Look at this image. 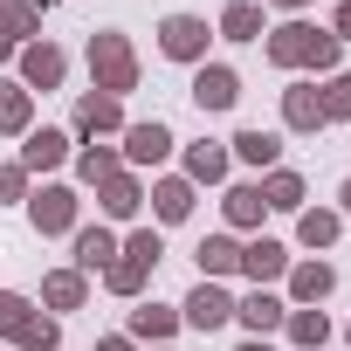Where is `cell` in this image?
<instances>
[{
    "mask_svg": "<svg viewBox=\"0 0 351 351\" xmlns=\"http://www.w3.org/2000/svg\"><path fill=\"white\" fill-rule=\"evenodd\" d=\"M296 234H303L310 248H330V241H337V214H303V221H296Z\"/></svg>",
    "mask_w": 351,
    "mask_h": 351,
    "instance_id": "f546056e",
    "label": "cell"
},
{
    "mask_svg": "<svg viewBox=\"0 0 351 351\" xmlns=\"http://www.w3.org/2000/svg\"><path fill=\"white\" fill-rule=\"evenodd\" d=\"M0 131H28V90L0 83Z\"/></svg>",
    "mask_w": 351,
    "mask_h": 351,
    "instance_id": "83f0119b",
    "label": "cell"
},
{
    "mask_svg": "<svg viewBox=\"0 0 351 351\" xmlns=\"http://www.w3.org/2000/svg\"><path fill=\"white\" fill-rule=\"evenodd\" d=\"M8 56H14V42H8V35H0V62H8Z\"/></svg>",
    "mask_w": 351,
    "mask_h": 351,
    "instance_id": "f35d334b",
    "label": "cell"
},
{
    "mask_svg": "<svg viewBox=\"0 0 351 351\" xmlns=\"http://www.w3.org/2000/svg\"><path fill=\"white\" fill-rule=\"evenodd\" d=\"M221 35H228V42H262V8H248V0H228Z\"/></svg>",
    "mask_w": 351,
    "mask_h": 351,
    "instance_id": "2e32d148",
    "label": "cell"
},
{
    "mask_svg": "<svg viewBox=\"0 0 351 351\" xmlns=\"http://www.w3.org/2000/svg\"><path fill=\"white\" fill-rule=\"evenodd\" d=\"M172 324H180V317H172V310H158V303L131 310V330H138V337H172Z\"/></svg>",
    "mask_w": 351,
    "mask_h": 351,
    "instance_id": "f1b7e54d",
    "label": "cell"
},
{
    "mask_svg": "<svg viewBox=\"0 0 351 351\" xmlns=\"http://www.w3.org/2000/svg\"><path fill=\"white\" fill-rule=\"evenodd\" d=\"M124 117H117V97H83L76 104V131H117Z\"/></svg>",
    "mask_w": 351,
    "mask_h": 351,
    "instance_id": "ac0fdd59",
    "label": "cell"
},
{
    "mask_svg": "<svg viewBox=\"0 0 351 351\" xmlns=\"http://www.w3.org/2000/svg\"><path fill=\"white\" fill-rule=\"evenodd\" d=\"M207 35H214V28H207L200 14H172V21L158 28V49H165L172 62H200V56H207Z\"/></svg>",
    "mask_w": 351,
    "mask_h": 351,
    "instance_id": "3957f363",
    "label": "cell"
},
{
    "mask_svg": "<svg viewBox=\"0 0 351 351\" xmlns=\"http://www.w3.org/2000/svg\"><path fill=\"white\" fill-rule=\"evenodd\" d=\"M351 35V0H344V8H337V42Z\"/></svg>",
    "mask_w": 351,
    "mask_h": 351,
    "instance_id": "8d00e7d4",
    "label": "cell"
},
{
    "mask_svg": "<svg viewBox=\"0 0 351 351\" xmlns=\"http://www.w3.org/2000/svg\"><path fill=\"white\" fill-rule=\"evenodd\" d=\"M344 214H351V180H344Z\"/></svg>",
    "mask_w": 351,
    "mask_h": 351,
    "instance_id": "60d3db41",
    "label": "cell"
},
{
    "mask_svg": "<svg viewBox=\"0 0 351 351\" xmlns=\"http://www.w3.org/2000/svg\"><path fill=\"white\" fill-rule=\"evenodd\" d=\"M228 269H241V241H234V234L200 241V276H228Z\"/></svg>",
    "mask_w": 351,
    "mask_h": 351,
    "instance_id": "e0dca14e",
    "label": "cell"
},
{
    "mask_svg": "<svg viewBox=\"0 0 351 351\" xmlns=\"http://www.w3.org/2000/svg\"><path fill=\"white\" fill-rule=\"evenodd\" d=\"M124 255H138V262H158V255H165V248H158V234H152V228H145V234H131V248H124Z\"/></svg>",
    "mask_w": 351,
    "mask_h": 351,
    "instance_id": "e575fe53",
    "label": "cell"
},
{
    "mask_svg": "<svg viewBox=\"0 0 351 351\" xmlns=\"http://www.w3.org/2000/svg\"><path fill=\"white\" fill-rule=\"evenodd\" d=\"M282 117H289V131H317V124H324V97H317V83L282 90Z\"/></svg>",
    "mask_w": 351,
    "mask_h": 351,
    "instance_id": "30bf717a",
    "label": "cell"
},
{
    "mask_svg": "<svg viewBox=\"0 0 351 351\" xmlns=\"http://www.w3.org/2000/svg\"><path fill=\"white\" fill-rule=\"evenodd\" d=\"M186 172L214 186V180H228V152H221V145H193V152H186Z\"/></svg>",
    "mask_w": 351,
    "mask_h": 351,
    "instance_id": "cb8c5ba5",
    "label": "cell"
},
{
    "mask_svg": "<svg viewBox=\"0 0 351 351\" xmlns=\"http://www.w3.org/2000/svg\"><path fill=\"white\" fill-rule=\"evenodd\" d=\"M8 337H14L21 351H56V317H35V310H28V317L8 330Z\"/></svg>",
    "mask_w": 351,
    "mask_h": 351,
    "instance_id": "ffe728a7",
    "label": "cell"
},
{
    "mask_svg": "<svg viewBox=\"0 0 351 351\" xmlns=\"http://www.w3.org/2000/svg\"><path fill=\"white\" fill-rule=\"evenodd\" d=\"M110 255H117V241H110L104 228H83V234H76V262H83V269H110Z\"/></svg>",
    "mask_w": 351,
    "mask_h": 351,
    "instance_id": "603a6c76",
    "label": "cell"
},
{
    "mask_svg": "<svg viewBox=\"0 0 351 351\" xmlns=\"http://www.w3.org/2000/svg\"><path fill=\"white\" fill-rule=\"evenodd\" d=\"M234 97H241V83H234V69H221V62H207V69L193 76V104H200V110H228Z\"/></svg>",
    "mask_w": 351,
    "mask_h": 351,
    "instance_id": "8992f818",
    "label": "cell"
},
{
    "mask_svg": "<svg viewBox=\"0 0 351 351\" xmlns=\"http://www.w3.org/2000/svg\"><path fill=\"white\" fill-rule=\"evenodd\" d=\"M330 282H337V276H330L324 262H303V269H289V296H296V303H324V296H330Z\"/></svg>",
    "mask_w": 351,
    "mask_h": 351,
    "instance_id": "9a60e30c",
    "label": "cell"
},
{
    "mask_svg": "<svg viewBox=\"0 0 351 351\" xmlns=\"http://www.w3.org/2000/svg\"><path fill=\"white\" fill-rule=\"evenodd\" d=\"M21 317H28V303H21V296H14V289H0V330H14V324H21Z\"/></svg>",
    "mask_w": 351,
    "mask_h": 351,
    "instance_id": "836d02e7",
    "label": "cell"
},
{
    "mask_svg": "<svg viewBox=\"0 0 351 351\" xmlns=\"http://www.w3.org/2000/svg\"><path fill=\"white\" fill-rule=\"evenodd\" d=\"M35 21H42V8H35V0H0V35H35Z\"/></svg>",
    "mask_w": 351,
    "mask_h": 351,
    "instance_id": "44dd1931",
    "label": "cell"
},
{
    "mask_svg": "<svg viewBox=\"0 0 351 351\" xmlns=\"http://www.w3.org/2000/svg\"><path fill=\"white\" fill-rule=\"evenodd\" d=\"M262 214H269V200H262V186H234V193H228V221H234V228H255Z\"/></svg>",
    "mask_w": 351,
    "mask_h": 351,
    "instance_id": "7402d4cb",
    "label": "cell"
},
{
    "mask_svg": "<svg viewBox=\"0 0 351 351\" xmlns=\"http://www.w3.org/2000/svg\"><path fill=\"white\" fill-rule=\"evenodd\" d=\"M97 200H104V214H110V221H131V214H138V180H131V172H110Z\"/></svg>",
    "mask_w": 351,
    "mask_h": 351,
    "instance_id": "4fadbf2b",
    "label": "cell"
},
{
    "mask_svg": "<svg viewBox=\"0 0 351 351\" xmlns=\"http://www.w3.org/2000/svg\"><path fill=\"white\" fill-rule=\"evenodd\" d=\"M62 158H69V131H28L21 172H49V165H62Z\"/></svg>",
    "mask_w": 351,
    "mask_h": 351,
    "instance_id": "ba28073f",
    "label": "cell"
},
{
    "mask_svg": "<svg viewBox=\"0 0 351 351\" xmlns=\"http://www.w3.org/2000/svg\"><path fill=\"white\" fill-rule=\"evenodd\" d=\"M241 269H248L255 282H269V276L289 269V255H282V241H248V248H241Z\"/></svg>",
    "mask_w": 351,
    "mask_h": 351,
    "instance_id": "5bb4252c",
    "label": "cell"
},
{
    "mask_svg": "<svg viewBox=\"0 0 351 351\" xmlns=\"http://www.w3.org/2000/svg\"><path fill=\"white\" fill-rule=\"evenodd\" d=\"M228 317H234V296H228V289H214V282H200V289L186 296V324H193V330H221Z\"/></svg>",
    "mask_w": 351,
    "mask_h": 351,
    "instance_id": "5b68a950",
    "label": "cell"
},
{
    "mask_svg": "<svg viewBox=\"0 0 351 351\" xmlns=\"http://www.w3.org/2000/svg\"><path fill=\"white\" fill-rule=\"evenodd\" d=\"M262 200H269V207H282V214H296V207H303V180H296V172H269Z\"/></svg>",
    "mask_w": 351,
    "mask_h": 351,
    "instance_id": "d4e9b609",
    "label": "cell"
},
{
    "mask_svg": "<svg viewBox=\"0 0 351 351\" xmlns=\"http://www.w3.org/2000/svg\"><path fill=\"white\" fill-rule=\"evenodd\" d=\"M234 317H241V324H248V330H255V337H269V330H276V324H282V317H289V310H282V303H276V296H269V289H255V296H248V303H234Z\"/></svg>",
    "mask_w": 351,
    "mask_h": 351,
    "instance_id": "8fae6325",
    "label": "cell"
},
{
    "mask_svg": "<svg viewBox=\"0 0 351 351\" xmlns=\"http://www.w3.org/2000/svg\"><path fill=\"white\" fill-rule=\"evenodd\" d=\"M21 76H28L35 90H56V83H62V49H49V42H28V49H21Z\"/></svg>",
    "mask_w": 351,
    "mask_h": 351,
    "instance_id": "9c48e42d",
    "label": "cell"
},
{
    "mask_svg": "<svg viewBox=\"0 0 351 351\" xmlns=\"http://www.w3.org/2000/svg\"><path fill=\"white\" fill-rule=\"evenodd\" d=\"M241 351H269V337H255V344H241Z\"/></svg>",
    "mask_w": 351,
    "mask_h": 351,
    "instance_id": "ab89813d",
    "label": "cell"
},
{
    "mask_svg": "<svg viewBox=\"0 0 351 351\" xmlns=\"http://www.w3.org/2000/svg\"><path fill=\"white\" fill-rule=\"evenodd\" d=\"M28 221H35L42 234H62V228H76V193H69V186H42V193L28 200Z\"/></svg>",
    "mask_w": 351,
    "mask_h": 351,
    "instance_id": "277c9868",
    "label": "cell"
},
{
    "mask_svg": "<svg viewBox=\"0 0 351 351\" xmlns=\"http://www.w3.org/2000/svg\"><path fill=\"white\" fill-rule=\"evenodd\" d=\"M90 69H97V90L104 97H124L138 83V62H131V42L124 35H97L90 42Z\"/></svg>",
    "mask_w": 351,
    "mask_h": 351,
    "instance_id": "7a4b0ae2",
    "label": "cell"
},
{
    "mask_svg": "<svg viewBox=\"0 0 351 351\" xmlns=\"http://www.w3.org/2000/svg\"><path fill=\"white\" fill-rule=\"evenodd\" d=\"M145 269H152V262H138V255H117V262L104 269V282H110L117 296H138V282H145Z\"/></svg>",
    "mask_w": 351,
    "mask_h": 351,
    "instance_id": "4316f807",
    "label": "cell"
},
{
    "mask_svg": "<svg viewBox=\"0 0 351 351\" xmlns=\"http://www.w3.org/2000/svg\"><path fill=\"white\" fill-rule=\"evenodd\" d=\"M282 324H289V337H296L303 351H324V337H330V324H324V310H289Z\"/></svg>",
    "mask_w": 351,
    "mask_h": 351,
    "instance_id": "d6986e66",
    "label": "cell"
},
{
    "mask_svg": "<svg viewBox=\"0 0 351 351\" xmlns=\"http://www.w3.org/2000/svg\"><path fill=\"white\" fill-rule=\"evenodd\" d=\"M97 351H131V337H104V344H97Z\"/></svg>",
    "mask_w": 351,
    "mask_h": 351,
    "instance_id": "74e56055",
    "label": "cell"
},
{
    "mask_svg": "<svg viewBox=\"0 0 351 351\" xmlns=\"http://www.w3.org/2000/svg\"><path fill=\"white\" fill-rule=\"evenodd\" d=\"M152 207H158V221H186L193 214V180H158L152 186Z\"/></svg>",
    "mask_w": 351,
    "mask_h": 351,
    "instance_id": "7c38bea8",
    "label": "cell"
},
{
    "mask_svg": "<svg viewBox=\"0 0 351 351\" xmlns=\"http://www.w3.org/2000/svg\"><path fill=\"white\" fill-rule=\"evenodd\" d=\"M49 303H56V310H76V303H83V276H76V269L49 276Z\"/></svg>",
    "mask_w": 351,
    "mask_h": 351,
    "instance_id": "4dcf8cb0",
    "label": "cell"
},
{
    "mask_svg": "<svg viewBox=\"0 0 351 351\" xmlns=\"http://www.w3.org/2000/svg\"><path fill=\"white\" fill-rule=\"evenodd\" d=\"M317 97H324V117H351V76H330V90Z\"/></svg>",
    "mask_w": 351,
    "mask_h": 351,
    "instance_id": "d6a6232c",
    "label": "cell"
},
{
    "mask_svg": "<svg viewBox=\"0 0 351 351\" xmlns=\"http://www.w3.org/2000/svg\"><path fill=\"white\" fill-rule=\"evenodd\" d=\"M165 152H172V131H165L158 117H152V124H131V131H124V158H131V165H158Z\"/></svg>",
    "mask_w": 351,
    "mask_h": 351,
    "instance_id": "52a82bcc",
    "label": "cell"
},
{
    "mask_svg": "<svg viewBox=\"0 0 351 351\" xmlns=\"http://www.w3.org/2000/svg\"><path fill=\"white\" fill-rule=\"evenodd\" d=\"M269 62H282V69H337V35L289 21V28L269 35Z\"/></svg>",
    "mask_w": 351,
    "mask_h": 351,
    "instance_id": "6da1fadb",
    "label": "cell"
},
{
    "mask_svg": "<svg viewBox=\"0 0 351 351\" xmlns=\"http://www.w3.org/2000/svg\"><path fill=\"white\" fill-rule=\"evenodd\" d=\"M21 193V165H0V200H14Z\"/></svg>",
    "mask_w": 351,
    "mask_h": 351,
    "instance_id": "d590c367",
    "label": "cell"
},
{
    "mask_svg": "<svg viewBox=\"0 0 351 351\" xmlns=\"http://www.w3.org/2000/svg\"><path fill=\"white\" fill-rule=\"evenodd\" d=\"M76 172H83V180H90V186H104V180H110V172H117V158H110V152H97V145H90V152H83V158H76Z\"/></svg>",
    "mask_w": 351,
    "mask_h": 351,
    "instance_id": "1f68e13d",
    "label": "cell"
},
{
    "mask_svg": "<svg viewBox=\"0 0 351 351\" xmlns=\"http://www.w3.org/2000/svg\"><path fill=\"white\" fill-rule=\"evenodd\" d=\"M276 8H303V0H276Z\"/></svg>",
    "mask_w": 351,
    "mask_h": 351,
    "instance_id": "b9f144b4",
    "label": "cell"
},
{
    "mask_svg": "<svg viewBox=\"0 0 351 351\" xmlns=\"http://www.w3.org/2000/svg\"><path fill=\"white\" fill-rule=\"evenodd\" d=\"M234 152H241L248 165H276V152H282V138H276V131H241V138H234Z\"/></svg>",
    "mask_w": 351,
    "mask_h": 351,
    "instance_id": "484cf974",
    "label": "cell"
}]
</instances>
